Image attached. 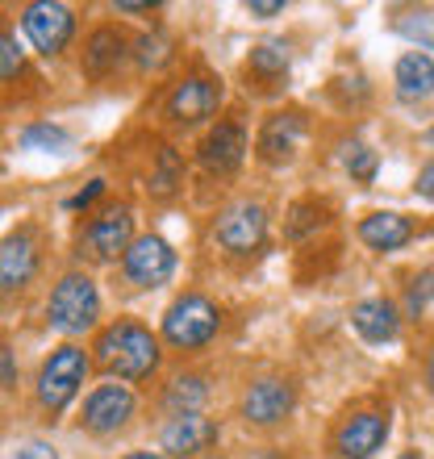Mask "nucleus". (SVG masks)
Wrapping results in <instances>:
<instances>
[{"instance_id":"1","label":"nucleus","mask_w":434,"mask_h":459,"mask_svg":"<svg viewBox=\"0 0 434 459\" xmlns=\"http://www.w3.org/2000/svg\"><path fill=\"white\" fill-rule=\"evenodd\" d=\"M92 351H97V363L108 376L130 380V385L151 380L159 368V339L143 322H134V317H117L113 326L100 330Z\"/></svg>"},{"instance_id":"2","label":"nucleus","mask_w":434,"mask_h":459,"mask_svg":"<svg viewBox=\"0 0 434 459\" xmlns=\"http://www.w3.org/2000/svg\"><path fill=\"white\" fill-rule=\"evenodd\" d=\"M88 368H92V359H88L84 347H75V342L55 347L38 368V405L47 413H63L84 385Z\"/></svg>"},{"instance_id":"3","label":"nucleus","mask_w":434,"mask_h":459,"mask_svg":"<svg viewBox=\"0 0 434 459\" xmlns=\"http://www.w3.org/2000/svg\"><path fill=\"white\" fill-rule=\"evenodd\" d=\"M47 322L59 334H84L100 322V292L92 284V276L84 272H67V276L55 284L47 301Z\"/></svg>"},{"instance_id":"4","label":"nucleus","mask_w":434,"mask_h":459,"mask_svg":"<svg viewBox=\"0 0 434 459\" xmlns=\"http://www.w3.org/2000/svg\"><path fill=\"white\" fill-rule=\"evenodd\" d=\"M217 330H221V309L201 292H184L180 301H171V309L163 314V339L176 351L209 347Z\"/></svg>"},{"instance_id":"5","label":"nucleus","mask_w":434,"mask_h":459,"mask_svg":"<svg viewBox=\"0 0 434 459\" xmlns=\"http://www.w3.org/2000/svg\"><path fill=\"white\" fill-rule=\"evenodd\" d=\"M134 242V213L130 205H105L100 213H92L88 218V226L80 230V238H75V247H80V259H88V264H108V259H117V255L130 251Z\"/></svg>"},{"instance_id":"6","label":"nucleus","mask_w":434,"mask_h":459,"mask_svg":"<svg viewBox=\"0 0 434 459\" xmlns=\"http://www.w3.org/2000/svg\"><path fill=\"white\" fill-rule=\"evenodd\" d=\"M42 272V230L22 226L0 242V297L9 301L25 292Z\"/></svg>"},{"instance_id":"7","label":"nucleus","mask_w":434,"mask_h":459,"mask_svg":"<svg viewBox=\"0 0 434 459\" xmlns=\"http://www.w3.org/2000/svg\"><path fill=\"white\" fill-rule=\"evenodd\" d=\"M171 272H176V251L159 234L134 238L130 251L121 255V276L130 280L134 289H159V284L171 280Z\"/></svg>"},{"instance_id":"8","label":"nucleus","mask_w":434,"mask_h":459,"mask_svg":"<svg viewBox=\"0 0 434 459\" xmlns=\"http://www.w3.org/2000/svg\"><path fill=\"white\" fill-rule=\"evenodd\" d=\"M213 238L226 247L230 255H251L264 247L267 238V213L259 201H234L221 209V218L213 221Z\"/></svg>"},{"instance_id":"9","label":"nucleus","mask_w":434,"mask_h":459,"mask_svg":"<svg viewBox=\"0 0 434 459\" xmlns=\"http://www.w3.org/2000/svg\"><path fill=\"white\" fill-rule=\"evenodd\" d=\"M22 30L30 34V42H34L38 55L55 59V55H63L67 42H72L75 17H72L67 4H50V0H42V4H25L22 9Z\"/></svg>"},{"instance_id":"10","label":"nucleus","mask_w":434,"mask_h":459,"mask_svg":"<svg viewBox=\"0 0 434 459\" xmlns=\"http://www.w3.org/2000/svg\"><path fill=\"white\" fill-rule=\"evenodd\" d=\"M388 426H393L388 410H360L334 430L330 447H334L338 459H372L376 451L385 447Z\"/></svg>"},{"instance_id":"11","label":"nucleus","mask_w":434,"mask_h":459,"mask_svg":"<svg viewBox=\"0 0 434 459\" xmlns=\"http://www.w3.org/2000/svg\"><path fill=\"white\" fill-rule=\"evenodd\" d=\"M297 410V385L284 376H264L251 380L242 393V418L251 426H276Z\"/></svg>"},{"instance_id":"12","label":"nucleus","mask_w":434,"mask_h":459,"mask_svg":"<svg viewBox=\"0 0 434 459\" xmlns=\"http://www.w3.org/2000/svg\"><path fill=\"white\" fill-rule=\"evenodd\" d=\"M134 418V393L126 385H97L80 410V430L88 435H113Z\"/></svg>"},{"instance_id":"13","label":"nucleus","mask_w":434,"mask_h":459,"mask_svg":"<svg viewBox=\"0 0 434 459\" xmlns=\"http://www.w3.org/2000/svg\"><path fill=\"white\" fill-rule=\"evenodd\" d=\"M217 105H221V84L213 75H184L168 97V117L180 126H193V121L213 117Z\"/></svg>"},{"instance_id":"14","label":"nucleus","mask_w":434,"mask_h":459,"mask_svg":"<svg viewBox=\"0 0 434 459\" xmlns=\"http://www.w3.org/2000/svg\"><path fill=\"white\" fill-rule=\"evenodd\" d=\"M247 155V130H242L239 121H217L213 130L201 138L196 146V159H201V168L213 171V176H230V171L242 163Z\"/></svg>"},{"instance_id":"15","label":"nucleus","mask_w":434,"mask_h":459,"mask_svg":"<svg viewBox=\"0 0 434 459\" xmlns=\"http://www.w3.org/2000/svg\"><path fill=\"white\" fill-rule=\"evenodd\" d=\"M217 443V422L205 413H176L163 426V451L171 455H201Z\"/></svg>"},{"instance_id":"16","label":"nucleus","mask_w":434,"mask_h":459,"mask_svg":"<svg viewBox=\"0 0 434 459\" xmlns=\"http://www.w3.org/2000/svg\"><path fill=\"white\" fill-rule=\"evenodd\" d=\"M301 134H305V117L297 109L272 113V117L264 121V130H259V143H255V151H259V159H264V163H284V159L297 151Z\"/></svg>"},{"instance_id":"17","label":"nucleus","mask_w":434,"mask_h":459,"mask_svg":"<svg viewBox=\"0 0 434 459\" xmlns=\"http://www.w3.org/2000/svg\"><path fill=\"white\" fill-rule=\"evenodd\" d=\"M121 59H126V38H121L113 25H97L84 42L80 67H84V75H92V80H105V75L117 72Z\"/></svg>"},{"instance_id":"18","label":"nucleus","mask_w":434,"mask_h":459,"mask_svg":"<svg viewBox=\"0 0 434 459\" xmlns=\"http://www.w3.org/2000/svg\"><path fill=\"white\" fill-rule=\"evenodd\" d=\"M351 322L360 330L368 342H393L401 330V317H397V305L385 301V297H368L351 309Z\"/></svg>"},{"instance_id":"19","label":"nucleus","mask_w":434,"mask_h":459,"mask_svg":"<svg viewBox=\"0 0 434 459\" xmlns=\"http://www.w3.org/2000/svg\"><path fill=\"white\" fill-rule=\"evenodd\" d=\"M360 238L372 251H401L413 238V221L401 218V213H368L360 221Z\"/></svg>"},{"instance_id":"20","label":"nucleus","mask_w":434,"mask_h":459,"mask_svg":"<svg viewBox=\"0 0 434 459\" xmlns=\"http://www.w3.org/2000/svg\"><path fill=\"white\" fill-rule=\"evenodd\" d=\"M393 80H397L401 100L430 97V92H434V59H430V55H422V50H410V55H401V59H397Z\"/></svg>"},{"instance_id":"21","label":"nucleus","mask_w":434,"mask_h":459,"mask_svg":"<svg viewBox=\"0 0 434 459\" xmlns=\"http://www.w3.org/2000/svg\"><path fill=\"white\" fill-rule=\"evenodd\" d=\"M284 75H289V59H284V50L255 47L251 55H247V80H255V88L272 92V88L284 84Z\"/></svg>"},{"instance_id":"22","label":"nucleus","mask_w":434,"mask_h":459,"mask_svg":"<svg viewBox=\"0 0 434 459\" xmlns=\"http://www.w3.org/2000/svg\"><path fill=\"white\" fill-rule=\"evenodd\" d=\"M209 401V385H205V376H176L168 385V393H163V405L176 413H201V405Z\"/></svg>"},{"instance_id":"23","label":"nucleus","mask_w":434,"mask_h":459,"mask_svg":"<svg viewBox=\"0 0 434 459\" xmlns=\"http://www.w3.org/2000/svg\"><path fill=\"white\" fill-rule=\"evenodd\" d=\"M180 184H184V163H180V155L171 151V146H159V155H155V171H151V193L155 196H176L180 193Z\"/></svg>"},{"instance_id":"24","label":"nucleus","mask_w":434,"mask_h":459,"mask_svg":"<svg viewBox=\"0 0 434 459\" xmlns=\"http://www.w3.org/2000/svg\"><path fill=\"white\" fill-rule=\"evenodd\" d=\"M322 213H326V205H317V201H297V205H292V213H289V226H284V234H289L292 242L305 238V234H314V230L326 221Z\"/></svg>"},{"instance_id":"25","label":"nucleus","mask_w":434,"mask_h":459,"mask_svg":"<svg viewBox=\"0 0 434 459\" xmlns=\"http://www.w3.org/2000/svg\"><path fill=\"white\" fill-rule=\"evenodd\" d=\"M67 143H72V138H67V130L47 126V121H38V126H25V130H22V146H25V151H63Z\"/></svg>"},{"instance_id":"26","label":"nucleus","mask_w":434,"mask_h":459,"mask_svg":"<svg viewBox=\"0 0 434 459\" xmlns=\"http://www.w3.org/2000/svg\"><path fill=\"white\" fill-rule=\"evenodd\" d=\"M138 67L143 72H159V67H168L171 63V42L168 38H159V34H146V38H138Z\"/></svg>"},{"instance_id":"27","label":"nucleus","mask_w":434,"mask_h":459,"mask_svg":"<svg viewBox=\"0 0 434 459\" xmlns=\"http://www.w3.org/2000/svg\"><path fill=\"white\" fill-rule=\"evenodd\" d=\"M434 305V267H426V272H418L410 284V292H405V309H410L413 317H426Z\"/></svg>"},{"instance_id":"28","label":"nucleus","mask_w":434,"mask_h":459,"mask_svg":"<svg viewBox=\"0 0 434 459\" xmlns=\"http://www.w3.org/2000/svg\"><path fill=\"white\" fill-rule=\"evenodd\" d=\"M347 171L360 184H372L376 180V151H368L363 143H351L347 146Z\"/></svg>"},{"instance_id":"29","label":"nucleus","mask_w":434,"mask_h":459,"mask_svg":"<svg viewBox=\"0 0 434 459\" xmlns=\"http://www.w3.org/2000/svg\"><path fill=\"white\" fill-rule=\"evenodd\" d=\"M25 72V59H22V50H17V38L0 25V80H13V75H22Z\"/></svg>"},{"instance_id":"30","label":"nucleus","mask_w":434,"mask_h":459,"mask_svg":"<svg viewBox=\"0 0 434 459\" xmlns=\"http://www.w3.org/2000/svg\"><path fill=\"white\" fill-rule=\"evenodd\" d=\"M418 22H401V34L410 38H422V42H434V25H430V13H413Z\"/></svg>"},{"instance_id":"31","label":"nucleus","mask_w":434,"mask_h":459,"mask_svg":"<svg viewBox=\"0 0 434 459\" xmlns=\"http://www.w3.org/2000/svg\"><path fill=\"white\" fill-rule=\"evenodd\" d=\"M97 196H105V180H92L88 188H80V193L67 201V209H88L92 201H97Z\"/></svg>"},{"instance_id":"32","label":"nucleus","mask_w":434,"mask_h":459,"mask_svg":"<svg viewBox=\"0 0 434 459\" xmlns=\"http://www.w3.org/2000/svg\"><path fill=\"white\" fill-rule=\"evenodd\" d=\"M247 9H251V17H276V13H284V0H251Z\"/></svg>"},{"instance_id":"33","label":"nucleus","mask_w":434,"mask_h":459,"mask_svg":"<svg viewBox=\"0 0 434 459\" xmlns=\"http://www.w3.org/2000/svg\"><path fill=\"white\" fill-rule=\"evenodd\" d=\"M17 459H59V455H55V447H47V443H25V447L17 451Z\"/></svg>"},{"instance_id":"34","label":"nucleus","mask_w":434,"mask_h":459,"mask_svg":"<svg viewBox=\"0 0 434 459\" xmlns=\"http://www.w3.org/2000/svg\"><path fill=\"white\" fill-rule=\"evenodd\" d=\"M413 188H418L426 201H434V163H426V168L418 171V184H413Z\"/></svg>"},{"instance_id":"35","label":"nucleus","mask_w":434,"mask_h":459,"mask_svg":"<svg viewBox=\"0 0 434 459\" xmlns=\"http://www.w3.org/2000/svg\"><path fill=\"white\" fill-rule=\"evenodd\" d=\"M121 459H163V455H155V451H130V455H121Z\"/></svg>"},{"instance_id":"36","label":"nucleus","mask_w":434,"mask_h":459,"mask_svg":"<svg viewBox=\"0 0 434 459\" xmlns=\"http://www.w3.org/2000/svg\"><path fill=\"white\" fill-rule=\"evenodd\" d=\"M426 388L434 393V355H430V363H426Z\"/></svg>"},{"instance_id":"37","label":"nucleus","mask_w":434,"mask_h":459,"mask_svg":"<svg viewBox=\"0 0 434 459\" xmlns=\"http://www.w3.org/2000/svg\"><path fill=\"white\" fill-rule=\"evenodd\" d=\"M397 459H422V451H405V455H397Z\"/></svg>"},{"instance_id":"38","label":"nucleus","mask_w":434,"mask_h":459,"mask_svg":"<svg viewBox=\"0 0 434 459\" xmlns=\"http://www.w3.org/2000/svg\"><path fill=\"white\" fill-rule=\"evenodd\" d=\"M205 459H226V455H205Z\"/></svg>"},{"instance_id":"39","label":"nucleus","mask_w":434,"mask_h":459,"mask_svg":"<svg viewBox=\"0 0 434 459\" xmlns=\"http://www.w3.org/2000/svg\"><path fill=\"white\" fill-rule=\"evenodd\" d=\"M430 143H434V130H430Z\"/></svg>"}]
</instances>
